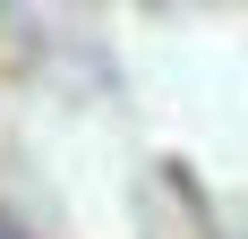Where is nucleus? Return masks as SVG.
<instances>
[{
	"label": "nucleus",
	"instance_id": "f257e3e1",
	"mask_svg": "<svg viewBox=\"0 0 248 239\" xmlns=\"http://www.w3.org/2000/svg\"><path fill=\"white\" fill-rule=\"evenodd\" d=\"M0 239H9V231H0Z\"/></svg>",
	"mask_w": 248,
	"mask_h": 239
}]
</instances>
